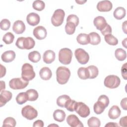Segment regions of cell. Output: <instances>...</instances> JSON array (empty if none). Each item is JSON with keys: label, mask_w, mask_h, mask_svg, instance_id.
<instances>
[{"label": "cell", "mask_w": 127, "mask_h": 127, "mask_svg": "<svg viewBox=\"0 0 127 127\" xmlns=\"http://www.w3.org/2000/svg\"><path fill=\"white\" fill-rule=\"evenodd\" d=\"M57 81L60 84H64L67 82L70 76V70L65 66H60L56 70Z\"/></svg>", "instance_id": "cell-1"}, {"label": "cell", "mask_w": 127, "mask_h": 127, "mask_svg": "<svg viewBox=\"0 0 127 127\" xmlns=\"http://www.w3.org/2000/svg\"><path fill=\"white\" fill-rule=\"evenodd\" d=\"M35 45V41L30 37H19L15 43L16 46L20 49L30 50L33 48Z\"/></svg>", "instance_id": "cell-2"}, {"label": "cell", "mask_w": 127, "mask_h": 127, "mask_svg": "<svg viewBox=\"0 0 127 127\" xmlns=\"http://www.w3.org/2000/svg\"><path fill=\"white\" fill-rule=\"evenodd\" d=\"M35 76L33 66L28 63H25L21 68V77L25 80L29 81Z\"/></svg>", "instance_id": "cell-3"}, {"label": "cell", "mask_w": 127, "mask_h": 127, "mask_svg": "<svg viewBox=\"0 0 127 127\" xmlns=\"http://www.w3.org/2000/svg\"><path fill=\"white\" fill-rule=\"evenodd\" d=\"M72 57V52L68 48L61 49L59 52V61L62 64L67 65L70 63Z\"/></svg>", "instance_id": "cell-4"}, {"label": "cell", "mask_w": 127, "mask_h": 127, "mask_svg": "<svg viewBox=\"0 0 127 127\" xmlns=\"http://www.w3.org/2000/svg\"><path fill=\"white\" fill-rule=\"evenodd\" d=\"M65 13L64 10L62 9H58L56 10L51 18V22L52 24L58 27L61 25L64 20Z\"/></svg>", "instance_id": "cell-5"}, {"label": "cell", "mask_w": 127, "mask_h": 127, "mask_svg": "<svg viewBox=\"0 0 127 127\" xmlns=\"http://www.w3.org/2000/svg\"><path fill=\"white\" fill-rule=\"evenodd\" d=\"M120 78L117 75H109L106 77L104 79V85L107 88L114 89L117 88L120 84Z\"/></svg>", "instance_id": "cell-6"}, {"label": "cell", "mask_w": 127, "mask_h": 127, "mask_svg": "<svg viewBox=\"0 0 127 127\" xmlns=\"http://www.w3.org/2000/svg\"><path fill=\"white\" fill-rule=\"evenodd\" d=\"M28 81L21 78H14L9 82V86L10 88L14 90L22 89L26 87L28 85Z\"/></svg>", "instance_id": "cell-7"}, {"label": "cell", "mask_w": 127, "mask_h": 127, "mask_svg": "<svg viewBox=\"0 0 127 127\" xmlns=\"http://www.w3.org/2000/svg\"><path fill=\"white\" fill-rule=\"evenodd\" d=\"M22 116L29 120H32L38 116L37 111L30 105H26L21 110Z\"/></svg>", "instance_id": "cell-8"}, {"label": "cell", "mask_w": 127, "mask_h": 127, "mask_svg": "<svg viewBox=\"0 0 127 127\" xmlns=\"http://www.w3.org/2000/svg\"><path fill=\"white\" fill-rule=\"evenodd\" d=\"M74 55L78 62L81 64H85L89 61V54L81 48H78L75 50Z\"/></svg>", "instance_id": "cell-9"}, {"label": "cell", "mask_w": 127, "mask_h": 127, "mask_svg": "<svg viewBox=\"0 0 127 127\" xmlns=\"http://www.w3.org/2000/svg\"><path fill=\"white\" fill-rule=\"evenodd\" d=\"M74 111L82 118L88 117L90 112L89 108L85 103L81 102H77Z\"/></svg>", "instance_id": "cell-10"}, {"label": "cell", "mask_w": 127, "mask_h": 127, "mask_svg": "<svg viewBox=\"0 0 127 127\" xmlns=\"http://www.w3.org/2000/svg\"><path fill=\"white\" fill-rule=\"evenodd\" d=\"M33 35L38 40H43L45 39L47 35L46 28L42 26H38L33 30Z\"/></svg>", "instance_id": "cell-11"}, {"label": "cell", "mask_w": 127, "mask_h": 127, "mask_svg": "<svg viewBox=\"0 0 127 127\" xmlns=\"http://www.w3.org/2000/svg\"><path fill=\"white\" fill-rule=\"evenodd\" d=\"M113 4L110 0H103L98 2L97 9L100 12H107L112 9Z\"/></svg>", "instance_id": "cell-12"}, {"label": "cell", "mask_w": 127, "mask_h": 127, "mask_svg": "<svg viewBox=\"0 0 127 127\" xmlns=\"http://www.w3.org/2000/svg\"><path fill=\"white\" fill-rule=\"evenodd\" d=\"M67 124L71 127H83V125L75 115H69L66 118Z\"/></svg>", "instance_id": "cell-13"}, {"label": "cell", "mask_w": 127, "mask_h": 127, "mask_svg": "<svg viewBox=\"0 0 127 127\" xmlns=\"http://www.w3.org/2000/svg\"><path fill=\"white\" fill-rule=\"evenodd\" d=\"M93 23L97 29L100 31L103 30L108 25L105 18L101 16L96 17L94 19Z\"/></svg>", "instance_id": "cell-14"}, {"label": "cell", "mask_w": 127, "mask_h": 127, "mask_svg": "<svg viewBox=\"0 0 127 127\" xmlns=\"http://www.w3.org/2000/svg\"><path fill=\"white\" fill-rule=\"evenodd\" d=\"M26 21L28 24L31 26H35L38 25L40 21V16L36 13L31 12L29 13L26 17Z\"/></svg>", "instance_id": "cell-15"}, {"label": "cell", "mask_w": 127, "mask_h": 127, "mask_svg": "<svg viewBox=\"0 0 127 127\" xmlns=\"http://www.w3.org/2000/svg\"><path fill=\"white\" fill-rule=\"evenodd\" d=\"M12 93L7 90H2L0 92V106L2 107L9 101L12 98Z\"/></svg>", "instance_id": "cell-16"}, {"label": "cell", "mask_w": 127, "mask_h": 127, "mask_svg": "<svg viewBox=\"0 0 127 127\" xmlns=\"http://www.w3.org/2000/svg\"><path fill=\"white\" fill-rule=\"evenodd\" d=\"M25 25L24 22L21 20H16L13 23L12 26L13 31L17 34L23 33L25 30Z\"/></svg>", "instance_id": "cell-17"}, {"label": "cell", "mask_w": 127, "mask_h": 127, "mask_svg": "<svg viewBox=\"0 0 127 127\" xmlns=\"http://www.w3.org/2000/svg\"><path fill=\"white\" fill-rule=\"evenodd\" d=\"M56 58L55 52L52 50H47L43 54V61L47 64H50L53 63Z\"/></svg>", "instance_id": "cell-18"}, {"label": "cell", "mask_w": 127, "mask_h": 127, "mask_svg": "<svg viewBox=\"0 0 127 127\" xmlns=\"http://www.w3.org/2000/svg\"><path fill=\"white\" fill-rule=\"evenodd\" d=\"M15 58V53L13 51L9 50L2 53L1 56L2 61L5 63H10L13 61Z\"/></svg>", "instance_id": "cell-19"}, {"label": "cell", "mask_w": 127, "mask_h": 127, "mask_svg": "<svg viewBox=\"0 0 127 127\" xmlns=\"http://www.w3.org/2000/svg\"><path fill=\"white\" fill-rule=\"evenodd\" d=\"M121 114V111L119 107L117 105L113 106L108 112L109 117L112 120H115L118 118Z\"/></svg>", "instance_id": "cell-20"}, {"label": "cell", "mask_w": 127, "mask_h": 127, "mask_svg": "<svg viewBox=\"0 0 127 127\" xmlns=\"http://www.w3.org/2000/svg\"><path fill=\"white\" fill-rule=\"evenodd\" d=\"M39 75L41 78L44 80H49L52 75L51 70L48 67H42L40 71Z\"/></svg>", "instance_id": "cell-21"}, {"label": "cell", "mask_w": 127, "mask_h": 127, "mask_svg": "<svg viewBox=\"0 0 127 127\" xmlns=\"http://www.w3.org/2000/svg\"><path fill=\"white\" fill-rule=\"evenodd\" d=\"M76 40L79 44L85 45L90 43V37L88 34L80 33L77 36Z\"/></svg>", "instance_id": "cell-22"}, {"label": "cell", "mask_w": 127, "mask_h": 127, "mask_svg": "<svg viewBox=\"0 0 127 127\" xmlns=\"http://www.w3.org/2000/svg\"><path fill=\"white\" fill-rule=\"evenodd\" d=\"M66 115L65 112L60 109H57L55 110L53 113V118L54 120L59 122H63L65 118Z\"/></svg>", "instance_id": "cell-23"}, {"label": "cell", "mask_w": 127, "mask_h": 127, "mask_svg": "<svg viewBox=\"0 0 127 127\" xmlns=\"http://www.w3.org/2000/svg\"><path fill=\"white\" fill-rule=\"evenodd\" d=\"M126 14V9L123 7H118L115 9L113 13L114 17L118 20H121L124 18Z\"/></svg>", "instance_id": "cell-24"}, {"label": "cell", "mask_w": 127, "mask_h": 127, "mask_svg": "<svg viewBox=\"0 0 127 127\" xmlns=\"http://www.w3.org/2000/svg\"><path fill=\"white\" fill-rule=\"evenodd\" d=\"M25 93L27 100L30 101H34L36 100L39 96L38 92L34 89H30L27 90Z\"/></svg>", "instance_id": "cell-25"}, {"label": "cell", "mask_w": 127, "mask_h": 127, "mask_svg": "<svg viewBox=\"0 0 127 127\" xmlns=\"http://www.w3.org/2000/svg\"><path fill=\"white\" fill-rule=\"evenodd\" d=\"M90 43L92 45H97L101 42V37L96 32H91L89 34Z\"/></svg>", "instance_id": "cell-26"}, {"label": "cell", "mask_w": 127, "mask_h": 127, "mask_svg": "<svg viewBox=\"0 0 127 127\" xmlns=\"http://www.w3.org/2000/svg\"><path fill=\"white\" fill-rule=\"evenodd\" d=\"M77 74L78 77L83 80L89 78V73L87 67H81L78 69Z\"/></svg>", "instance_id": "cell-27"}, {"label": "cell", "mask_w": 127, "mask_h": 127, "mask_svg": "<svg viewBox=\"0 0 127 127\" xmlns=\"http://www.w3.org/2000/svg\"><path fill=\"white\" fill-rule=\"evenodd\" d=\"M106 108V106L103 103L99 101H97L94 104L93 106L94 111L97 115H99L102 113Z\"/></svg>", "instance_id": "cell-28"}, {"label": "cell", "mask_w": 127, "mask_h": 127, "mask_svg": "<svg viewBox=\"0 0 127 127\" xmlns=\"http://www.w3.org/2000/svg\"><path fill=\"white\" fill-rule=\"evenodd\" d=\"M41 55L37 51L31 52L28 54V59L32 62L36 63L41 60Z\"/></svg>", "instance_id": "cell-29"}, {"label": "cell", "mask_w": 127, "mask_h": 127, "mask_svg": "<svg viewBox=\"0 0 127 127\" xmlns=\"http://www.w3.org/2000/svg\"><path fill=\"white\" fill-rule=\"evenodd\" d=\"M115 56L116 59L120 61H124L127 58L126 52L121 48H118L115 52Z\"/></svg>", "instance_id": "cell-30"}, {"label": "cell", "mask_w": 127, "mask_h": 127, "mask_svg": "<svg viewBox=\"0 0 127 127\" xmlns=\"http://www.w3.org/2000/svg\"><path fill=\"white\" fill-rule=\"evenodd\" d=\"M70 98V97L67 95L60 96L57 99V104L60 107L64 108L66 103Z\"/></svg>", "instance_id": "cell-31"}, {"label": "cell", "mask_w": 127, "mask_h": 127, "mask_svg": "<svg viewBox=\"0 0 127 127\" xmlns=\"http://www.w3.org/2000/svg\"><path fill=\"white\" fill-rule=\"evenodd\" d=\"M104 39L106 42L110 45L115 46L117 45L118 43V39L111 34L105 35Z\"/></svg>", "instance_id": "cell-32"}, {"label": "cell", "mask_w": 127, "mask_h": 127, "mask_svg": "<svg viewBox=\"0 0 127 127\" xmlns=\"http://www.w3.org/2000/svg\"><path fill=\"white\" fill-rule=\"evenodd\" d=\"M89 73V78L93 79L96 78L99 73V70L98 68L93 65H89L87 67Z\"/></svg>", "instance_id": "cell-33"}, {"label": "cell", "mask_w": 127, "mask_h": 127, "mask_svg": "<svg viewBox=\"0 0 127 127\" xmlns=\"http://www.w3.org/2000/svg\"><path fill=\"white\" fill-rule=\"evenodd\" d=\"M87 125L89 127H99L101 125V122L98 118L92 117L88 120Z\"/></svg>", "instance_id": "cell-34"}, {"label": "cell", "mask_w": 127, "mask_h": 127, "mask_svg": "<svg viewBox=\"0 0 127 127\" xmlns=\"http://www.w3.org/2000/svg\"><path fill=\"white\" fill-rule=\"evenodd\" d=\"M76 26L75 25L70 22H66L65 26V31L66 33L68 35L73 34L75 31Z\"/></svg>", "instance_id": "cell-35"}, {"label": "cell", "mask_w": 127, "mask_h": 127, "mask_svg": "<svg viewBox=\"0 0 127 127\" xmlns=\"http://www.w3.org/2000/svg\"><path fill=\"white\" fill-rule=\"evenodd\" d=\"M32 7L33 8L38 11H42L43 10L45 7V2L40 0H35L32 4Z\"/></svg>", "instance_id": "cell-36"}, {"label": "cell", "mask_w": 127, "mask_h": 127, "mask_svg": "<svg viewBox=\"0 0 127 127\" xmlns=\"http://www.w3.org/2000/svg\"><path fill=\"white\" fill-rule=\"evenodd\" d=\"M16 122L15 120L12 117H7L4 119L3 122L2 127H14L16 126Z\"/></svg>", "instance_id": "cell-37"}, {"label": "cell", "mask_w": 127, "mask_h": 127, "mask_svg": "<svg viewBox=\"0 0 127 127\" xmlns=\"http://www.w3.org/2000/svg\"><path fill=\"white\" fill-rule=\"evenodd\" d=\"M77 102L71 100L70 98L68 100L67 102L65 104V107L67 110H68L69 112H73L75 111V106L76 105Z\"/></svg>", "instance_id": "cell-38"}, {"label": "cell", "mask_w": 127, "mask_h": 127, "mask_svg": "<svg viewBox=\"0 0 127 127\" xmlns=\"http://www.w3.org/2000/svg\"><path fill=\"white\" fill-rule=\"evenodd\" d=\"M14 36L11 32H7L5 33L2 37V41L6 44H11L14 40Z\"/></svg>", "instance_id": "cell-39"}, {"label": "cell", "mask_w": 127, "mask_h": 127, "mask_svg": "<svg viewBox=\"0 0 127 127\" xmlns=\"http://www.w3.org/2000/svg\"><path fill=\"white\" fill-rule=\"evenodd\" d=\"M15 99L17 103L19 105H22L28 101L25 92L19 93L16 97Z\"/></svg>", "instance_id": "cell-40"}, {"label": "cell", "mask_w": 127, "mask_h": 127, "mask_svg": "<svg viewBox=\"0 0 127 127\" xmlns=\"http://www.w3.org/2000/svg\"><path fill=\"white\" fill-rule=\"evenodd\" d=\"M0 29L2 30H7L10 26V22L7 19H3L1 20L0 23Z\"/></svg>", "instance_id": "cell-41"}, {"label": "cell", "mask_w": 127, "mask_h": 127, "mask_svg": "<svg viewBox=\"0 0 127 127\" xmlns=\"http://www.w3.org/2000/svg\"><path fill=\"white\" fill-rule=\"evenodd\" d=\"M70 22L74 23L76 26L79 24V18L77 15L74 14L69 15L66 18V22Z\"/></svg>", "instance_id": "cell-42"}, {"label": "cell", "mask_w": 127, "mask_h": 127, "mask_svg": "<svg viewBox=\"0 0 127 127\" xmlns=\"http://www.w3.org/2000/svg\"><path fill=\"white\" fill-rule=\"evenodd\" d=\"M98 101H100L102 103H103L106 107H107L109 104V98L105 95H100L98 99Z\"/></svg>", "instance_id": "cell-43"}, {"label": "cell", "mask_w": 127, "mask_h": 127, "mask_svg": "<svg viewBox=\"0 0 127 127\" xmlns=\"http://www.w3.org/2000/svg\"><path fill=\"white\" fill-rule=\"evenodd\" d=\"M101 32L102 34L104 36L106 35H107V34H111L112 33V28L110 26V25L108 24L107 26L103 30H102L101 31Z\"/></svg>", "instance_id": "cell-44"}, {"label": "cell", "mask_w": 127, "mask_h": 127, "mask_svg": "<svg viewBox=\"0 0 127 127\" xmlns=\"http://www.w3.org/2000/svg\"><path fill=\"white\" fill-rule=\"evenodd\" d=\"M127 63H125L122 65V68H121L122 75V77L125 80H127Z\"/></svg>", "instance_id": "cell-45"}, {"label": "cell", "mask_w": 127, "mask_h": 127, "mask_svg": "<svg viewBox=\"0 0 127 127\" xmlns=\"http://www.w3.org/2000/svg\"><path fill=\"white\" fill-rule=\"evenodd\" d=\"M127 117L125 116L124 117H122L120 119V121H119V124L122 127H126L127 126Z\"/></svg>", "instance_id": "cell-46"}, {"label": "cell", "mask_w": 127, "mask_h": 127, "mask_svg": "<svg viewBox=\"0 0 127 127\" xmlns=\"http://www.w3.org/2000/svg\"><path fill=\"white\" fill-rule=\"evenodd\" d=\"M44 122L42 120H38L35 121L33 125V127H44Z\"/></svg>", "instance_id": "cell-47"}, {"label": "cell", "mask_w": 127, "mask_h": 127, "mask_svg": "<svg viewBox=\"0 0 127 127\" xmlns=\"http://www.w3.org/2000/svg\"><path fill=\"white\" fill-rule=\"evenodd\" d=\"M127 97L123 99L121 102V106L122 108L125 110H127Z\"/></svg>", "instance_id": "cell-48"}, {"label": "cell", "mask_w": 127, "mask_h": 127, "mask_svg": "<svg viewBox=\"0 0 127 127\" xmlns=\"http://www.w3.org/2000/svg\"><path fill=\"white\" fill-rule=\"evenodd\" d=\"M0 69H1V72H0V77L1 78L3 76H4L6 73V68L2 64H0Z\"/></svg>", "instance_id": "cell-49"}, {"label": "cell", "mask_w": 127, "mask_h": 127, "mask_svg": "<svg viewBox=\"0 0 127 127\" xmlns=\"http://www.w3.org/2000/svg\"><path fill=\"white\" fill-rule=\"evenodd\" d=\"M105 127H119V125L116 123H113V122H110V123H108V124H107L106 125H105Z\"/></svg>", "instance_id": "cell-50"}, {"label": "cell", "mask_w": 127, "mask_h": 127, "mask_svg": "<svg viewBox=\"0 0 127 127\" xmlns=\"http://www.w3.org/2000/svg\"><path fill=\"white\" fill-rule=\"evenodd\" d=\"M127 21H125L124 23H123V24H122V29L124 31V33L125 34H127Z\"/></svg>", "instance_id": "cell-51"}, {"label": "cell", "mask_w": 127, "mask_h": 127, "mask_svg": "<svg viewBox=\"0 0 127 127\" xmlns=\"http://www.w3.org/2000/svg\"><path fill=\"white\" fill-rule=\"evenodd\" d=\"M0 92L2 90H4L5 88V82L3 81H0Z\"/></svg>", "instance_id": "cell-52"}, {"label": "cell", "mask_w": 127, "mask_h": 127, "mask_svg": "<svg viewBox=\"0 0 127 127\" xmlns=\"http://www.w3.org/2000/svg\"><path fill=\"white\" fill-rule=\"evenodd\" d=\"M127 38H125V39H124V41H122V45H123V46L125 47V48H127V46H126V44H127Z\"/></svg>", "instance_id": "cell-53"}, {"label": "cell", "mask_w": 127, "mask_h": 127, "mask_svg": "<svg viewBox=\"0 0 127 127\" xmlns=\"http://www.w3.org/2000/svg\"><path fill=\"white\" fill-rule=\"evenodd\" d=\"M86 1V0H85V1H83V0H82V1H76V2H77V3H78L79 4H83L84 2H85Z\"/></svg>", "instance_id": "cell-54"}]
</instances>
